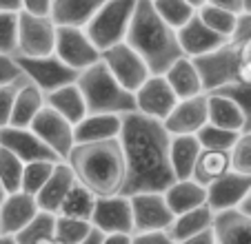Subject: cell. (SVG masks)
<instances>
[{
    "label": "cell",
    "instance_id": "obj_18",
    "mask_svg": "<svg viewBox=\"0 0 251 244\" xmlns=\"http://www.w3.org/2000/svg\"><path fill=\"white\" fill-rule=\"evenodd\" d=\"M40 213L38 200L31 193L16 191L5 197L0 204V229L2 235H18L33 218Z\"/></svg>",
    "mask_w": 251,
    "mask_h": 244
},
{
    "label": "cell",
    "instance_id": "obj_52",
    "mask_svg": "<svg viewBox=\"0 0 251 244\" xmlns=\"http://www.w3.org/2000/svg\"><path fill=\"white\" fill-rule=\"evenodd\" d=\"M131 238H133V235H127V233H114V235H104L102 244H131Z\"/></svg>",
    "mask_w": 251,
    "mask_h": 244
},
{
    "label": "cell",
    "instance_id": "obj_54",
    "mask_svg": "<svg viewBox=\"0 0 251 244\" xmlns=\"http://www.w3.org/2000/svg\"><path fill=\"white\" fill-rule=\"evenodd\" d=\"M0 244H18L14 235H0Z\"/></svg>",
    "mask_w": 251,
    "mask_h": 244
},
{
    "label": "cell",
    "instance_id": "obj_23",
    "mask_svg": "<svg viewBox=\"0 0 251 244\" xmlns=\"http://www.w3.org/2000/svg\"><path fill=\"white\" fill-rule=\"evenodd\" d=\"M213 233L216 244H251V213L245 209L216 213Z\"/></svg>",
    "mask_w": 251,
    "mask_h": 244
},
{
    "label": "cell",
    "instance_id": "obj_29",
    "mask_svg": "<svg viewBox=\"0 0 251 244\" xmlns=\"http://www.w3.org/2000/svg\"><path fill=\"white\" fill-rule=\"evenodd\" d=\"M200 153L202 146L198 142V136H171V167L176 180H189L194 175Z\"/></svg>",
    "mask_w": 251,
    "mask_h": 244
},
{
    "label": "cell",
    "instance_id": "obj_33",
    "mask_svg": "<svg viewBox=\"0 0 251 244\" xmlns=\"http://www.w3.org/2000/svg\"><path fill=\"white\" fill-rule=\"evenodd\" d=\"M56 218H58L56 213L40 211L14 238L18 240V244H38V242H45V240H53L56 238Z\"/></svg>",
    "mask_w": 251,
    "mask_h": 244
},
{
    "label": "cell",
    "instance_id": "obj_59",
    "mask_svg": "<svg viewBox=\"0 0 251 244\" xmlns=\"http://www.w3.org/2000/svg\"><path fill=\"white\" fill-rule=\"evenodd\" d=\"M38 244H60V242H58V240L53 238V240H45V242H38Z\"/></svg>",
    "mask_w": 251,
    "mask_h": 244
},
{
    "label": "cell",
    "instance_id": "obj_32",
    "mask_svg": "<svg viewBox=\"0 0 251 244\" xmlns=\"http://www.w3.org/2000/svg\"><path fill=\"white\" fill-rule=\"evenodd\" d=\"M96 202H98V195L85 189L82 184L76 182V187L69 191L67 200L62 202L60 213L58 216H67V218H78V220H89L94 218L96 211Z\"/></svg>",
    "mask_w": 251,
    "mask_h": 244
},
{
    "label": "cell",
    "instance_id": "obj_48",
    "mask_svg": "<svg viewBox=\"0 0 251 244\" xmlns=\"http://www.w3.org/2000/svg\"><path fill=\"white\" fill-rule=\"evenodd\" d=\"M53 0H23V11L31 16H51Z\"/></svg>",
    "mask_w": 251,
    "mask_h": 244
},
{
    "label": "cell",
    "instance_id": "obj_56",
    "mask_svg": "<svg viewBox=\"0 0 251 244\" xmlns=\"http://www.w3.org/2000/svg\"><path fill=\"white\" fill-rule=\"evenodd\" d=\"M9 195V193H7V189L2 187V182H0V204H2V202H5V197Z\"/></svg>",
    "mask_w": 251,
    "mask_h": 244
},
{
    "label": "cell",
    "instance_id": "obj_40",
    "mask_svg": "<svg viewBox=\"0 0 251 244\" xmlns=\"http://www.w3.org/2000/svg\"><path fill=\"white\" fill-rule=\"evenodd\" d=\"M231 158V171L251 178V131H242L238 136L233 149L229 151Z\"/></svg>",
    "mask_w": 251,
    "mask_h": 244
},
{
    "label": "cell",
    "instance_id": "obj_44",
    "mask_svg": "<svg viewBox=\"0 0 251 244\" xmlns=\"http://www.w3.org/2000/svg\"><path fill=\"white\" fill-rule=\"evenodd\" d=\"M23 80H20V82H23ZM20 82L9 85V87H0V129H5V127H9V124H11L14 100H16V94H18Z\"/></svg>",
    "mask_w": 251,
    "mask_h": 244
},
{
    "label": "cell",
    "instance_id": "obj_3",
    "mask_svg": "<svg viewBox=\"0 0 251 244\" xmlns=\"http://www.w3.org/2000/svg\"><path fill=\"white\" fill-rule=\"evenodd\" d=\"M147 62L151 75H162L178 58H182V47L178 31L171 29L153 9L151 0H140L129 27L127 40Z\"/></svg>",
    "mask_w": 251,
    "mask_h": 244
},
{
    "label": "cell",
    "instance_id": "obj_38",
    "mask_svg": "<svg viewBox=\"0 0 251 244\" xmlns=\"http://www.w3.org/2000/svg\"><path fill=\"white\" fill-rule=\"evenodd\" d=\"M62 162V160H60ZM58 162L51 160H43V162H29L25 165V175H23V191L31 193V195H38L45 189V184L49 182V178L53 175Z\"/></svg>",
    "mask_w": 251,
    "mask_h": 244
},
{
    "label": "cell",
    "instance_id": "obj_57",
    "mask_svg": "<svg viewBox=\"0 0 251 244\" xmlns=\"http://www.w3.org/2000/svg\"><path fill=\"white\" fill-rule=\"evenodd\" d=\"M242 209H245L247 213H251V195L247 197V202H245V204H242Z\"/></svg>",
    "mask_w": 251,
    "mask_h": 244
},
{
    "label": "cell",
    "instance_id": "obj_6",
    "mask_svg": "<svg viewBox=\"0 0 251 244\" xmlns=\"http://www.w3.org/2000/svg\"><path fill=\"white\" fill-rule=\"evenodd\" d=\"M58 27L51 16L18 14V51L16 58H45L56 51Z\"/></svg>",
    "mask_w": 251,
    "mask_h": 244
},
{
    "label": "cell",
    "instance_id": "obj_4",
    "mask_svg": "<svg viewBox=\"0 0 251 244\" xmlns=\"http://www.w3.org/2000/svg\"><path fill=\"white\" fill-rule=\"evenodd\" d=\"M78 87L87 100L89 113H114V116H129L136 111V96L127 91L118 80L111 75L102 60L80 71Z\"/></svg>",
    "mask_w": 251,
    "mask_h": 244
},
{
    "label": "cell",
    "instance_id": "obj_39",
    "mask_svg": "<svg viewBox=\"0 0 251 244\" xmlns=\"http://www.w3.org/2000/svg\"><path fill=\"white\" fill-rule=\"evenodd\" d=\"M238 131H229V129H220L216 124H207L202 131L198 133V142L204 151H231L236 145Z\"/></svg>",
    "mask_w": 251,
    "mask_h": 244
},
{
    "label": "cell",
    "instance_id": "obj_11",
    "mask_svg": "<svg viewBox=\"0 0 251 244\" xmlns=\"http://www.w3.org/2000/svg\"><path fill=\"white\" fill-rule=\"evenodd\" d=\"M131 197L133 209V229L136 233H147V231H167L174 224L176 216L171 207L167 204L165 193L160 191H147L136 193Z\"/></svg>",
    "mask_w": 251,
    "mask_h": 244
},
{
    "label": "cell",
    "instance_id": "obj_25",
    "mask_svg": "<svg viewBox=\"0 0 251 244\" xmlns=\"http://www.w3.org/2000/svg\"><path fill=\"white\" fill-rule=\"evenodd\" d=\"M162 75L167 78V82L171 85V89L176 91V96L180 100L196 98V96L204 94V87H202L198 69H196V62L187 56L178 58Z\"/></svg>",
    "mask_w": 251,
    "mask_h": 244
},
{
    "label": "cell",
    "instance_id": "obj_41",
    "mask_svg": "<svg viewBox=\"0 0 251 244\" xmlns=\"http://www.w3.org/2000/svg\"><path fill=\"white\" fill-rule=\"evenodd\" d=\"M216 94L227 96V98H231L233 102L240 107V111L245 113V131H251V82L238 80V82L216 91Z\"/></svg>",
    "mask_w": 251,
    "mask_h": 244
},
{
    "label": "cell",
    "instance_id": "obj_46",
    "mask_svg": "<svg viewBox=\"0 0 251 244\" xmlns=\"http://www.w3.org/2000/svg\"><path fill=\"white\" fill-rule=\"evenodd\" d=\"M131 244H176L167 231H147V233H133Z\"/></svg>",
    "mask_w": 251,
    "mask_h": 244
},
{
    "label": "cell",
    "instance_id": "obj_15",
    "mask_svg": "<svg viewBox=\"0 0 251 244\" xmlns=\"http://www.w3.org/2000/svg\"><path fill=\"white\" fill-rule=\"evenodd\" d=\"M162 124L171 136H198L209 124V96L180 100Z\"/></svg>",
    "mask_w": 251,
    "mask_h": 244
},
{
    "label": "cell",
    "instance_id": "obj_35",
    "mask_svg": "<svg viewBox=\"0 0 251 244\" xmlns=\"http://www.w3.org/2000/svg\"><path fill=\"white\" fill-rule=\"evenodd\" d=\"M23 175L25 162L9 149L0 146V182L7 189V193L23 191Z\"/></svg>",
    "mask_w": 251,
    "mask_h": 244
},
{
    "label": "cell",
    "instance_id": "obj_9",
    "mask_svg": "<svg viewBox=\"0 0 251 244\" xmlns=\"http://www.w3.org/2000/svg\"><path fill=\"white\" fill-rule=\"evenodd\" d=\"M53 53L78 73L100 62V58H102V51L94 45L89 33L78 27H58L56 51Z\"/></svg>",
    "mask_w": 251,
    "mask_h": 244
},
{
    "label": "cell",
    "instance_id": "obj_36",
    "mask_svg": "<svg viewBox=\"0 0 251 244\" xmlns=\"http://www.w3.org/2000/svg\"><path fill=\"white\" fill-rule=\"evenodd\" d=\"M94 231V224L89 220H78V218H56V240L60 244H80Z\"/></svg>",
    "mask_w": 251,
    "mask_h": 244
},
{
    "label": "cell",
    "instance_id": "obj_45",
    "mask_svg": "<svg viewBox=\"0 0 251 244\" xmlns=\"http://www.w3.org/2000/svg\"><path fill=\"white\" fill-rule=\"evenodd\" d=\"M229 43L236 47H245L247 43H251V11H242L236 18V29H233Z\"/></svg>",
    "mask_w": 251,
    "mask_h": 244
},
{
    "label": "cell",
    "instance_id": "obj_21",
    "mask_svg": "<svg viewBox=\"0 0 251 244\" xmlns=\"http://www.w3.org/2000/svg\"><path fill=\"white\" fill-rule=\"evenodd\" d=\"M76 175H74V171H71V167L67 165L65 160L62 162H58L56 165V171H53V175L49 178V182L45 184V189L36 195V200H38V207L40 211H47V213H60V207L62 202L67 200V195H69V191L74 187H76Z\"/></svg>",
    "mask_w": 251,
    "mask_h": 244
},
{
    "label": "cell",
    "instance_id": "obj_12",
    "mask_svg": "<svg viewBox=\"0 0 251 244\" xmlns=\"http://www.w3.org/2000/svg\"><path fill=\"white\" fill-rule=\"evenodd\" d=\"M29 129H31L60 160L69 158L71 149L76 146L74 124H71L67 118H62L60 113H56L51 107H45Z\"/></svg>",
    "mask_w": 251,
    "mask_h": 244
},
{
    "label": "cell",
    "instance_id": "obj_24",
    "mask_svg": "<svg viewBox=\"0 0 251 244\" xmlns=\"http://www.w3.org/2000/svg\"><path fill=\"white\" fill-rule=\"evenodd\" d=\"M45 107H47V96L33 85L31 80L25 78L18 87V94H16L14 113H11V124L9 127L29 129Z\"/></svg>",
    "mask_w": 251,
    "mask_h": 244
},
{
    "label": "cell",
    "instance_id": "obj_20",
    "mask_svg": "<svg viewBox=\"0 0 251 244\" xmlns=\"http://www.w3.org/2000/svg\"><path fill=\"white\" fill-rule=\"evenodd\" d=\"M123 120L125 116H114V113H89L74 127L76 145L118 140L120 131H123Z\"/></svg>",
    "mask_w": 251,
    "mask_h": 244
},
{
    "label": "cell",
    "instance_id": "obj_47",
    "mask_svg": "<svg viewBox=\"0 0 251 244\" xmlns=\"http://www.w3.org/2000/svg\"><path fill=\"white\" fill-rule=\"evenodd\" d=\"M240 49V56H238V73H240L242 82H251V43H247Z\"/></svg>",
    "mask_w": 251,
    "mask_h": 244
},
{
    "label": "cell",
    "instance_id": "obj_30",
    "mask_svg": "<svg viewBox=\"0 0 251 244\" xmlns=\"http://www.w3.org/2000/svg\"><path fill=\"white\" fill-rule=\"evenodd\" d=\"M209 96V124H216L229 131H245V113L240 111L231 98L223 94H207Z\"/></svg>",
    "mask_w": 251,
    "mask_h": 244
},
{
    "label": "cell",
    "instance_id": "obj_7",
    "mask_svg": "<svg viewBox=\"0 0 251 244\" xmlns=\"http://www.w3.org/2000/svg\"><path fill=\"white\" fill-rule=\"evenodd\" d=\"M238 56H240V49L236 45L227 43L223 47H218L216 51H209L200 58H191L196 62L200 80H202L204 94H216V91L225 89V87L240 80Z\"/></svg>",
    "mask_w": 251,
    "mask_h": 244
},
{
    "label": "cell",
    "instance_id": "obj_26",
    "mask_svg": "<svg viewBox=\"0 0 251 244\" xmlns=\"http://www.w3.org/2000/svg\"><path fill=\"white\" fill-rule=\"evenodd\" d=\"M47 107H51L56 113H60L62 118L76 127L82 118L89 116V109H87V100L82 96L78 82H71V85H65L60 89L47 94Z\"/></svg>",
    "mask_w": 251,
    "mask_h": 244
},
{
    "label": "cell",
    "instance_id": "obj_27",
    "mask_svg": "<svg viewBox=\"0 0 251 244\" xmlns=\"http://www.w3.org/2000/svg\"><path fill=\"white\" fill-rule=\"evenodd\" d=\"M165 197H167V204L174 211V216H182V213L194 211V209L207 204V187L198 184L194 178L176 180L165 191Z\"/></svg>",
    "mask_w": 251,
    "mask_h": 244
},
{
    "label": "cell",
    "instance_id": "obj_10",
    "mask_svg": "<svg viewBox=\"0 0 251 244\" xmlns=\"http://www.w3.org/2000/svg\"><path fill=\"white\" fill-rule=\"evenodd\" d=\"M16 60H18L25 78L31 80L45 96L60 89L65 85L78 82V75H80L78 71L67 67L56 53L53 56H45V58H16Z\"/></svg>",
    "mask_w": 251,
    "mask_h": 244
},
{
    "label": "cell",
    "instance_id": "obj_8",
    "mask_svg": "<svg viewBox=\"0 0 251 244\" xmlns=\"http://www.w3.org/2000/svg\"><path fill=\"white\" fill-rule=\"evenodd\" d=\"M100 60L107 65L111 75L131 94H136L149 80V75H151L147 62L142 60V56L129 43H120L109 49H104Z\"/></svg>",
    "mask_w": 251,
    "mask_h": 244
},
{
    "label": "cell",
    "instance_id": "obj_17",
    "mask_svg": "<svg viewBox=\"0 0 251 244\" xmlns=\"http://www.w3.org/2000/svg\"><path fill=\"white\" fill-rule=\"evenodd\" d=\"M0 146H5L11 153H16L25 165H29V162H43V160L60 162V158L31 129H23V127L0 129Z\"/></svg>",
    "mask_w": 251,
    "mask_h": 244
},
{
    "label": "cell",
    "instance_id": "obj_2",
    "mask_svg": "<svg viewBox=\"0 0 251 244\" xmlns=\"http://www.w3.org/2000/svg\"><path fill=\"white\" fill-rule=\"evenodd\" d=\"M76 175L78 184L98 197L120 195L127 178L125 155L118 140L76 145L65 160Z\"/></svg>",
    "mask_w": 251,
    "mask_h": 244
},
{
    "label": "cell",
    "instance_id": "obj_60",
    "mask_svg": "<svg viewBox=\"0 0 251 244\" xmlns=\"http://www.w3.org/2000/svg\"><path fill=\"white\" fill-rule=\"evenodd\" d=\"M0 235H2V229H0Z\"/></svg>",
    "mask_w": 251,
    "mask_h": 244
},
{
    "label": "cell",
    "instance_id": "obj_31",
    "mask_svg": "<svg viewBox=\"0 0 251 244\" xmlns=\"http://www.w3.org/2000/svg\"><path fill=\"white\" fill-rule=\"evenodd\" d=\"M229 171H231V158H229L227 151H204L202 149L191 178L198 184H202V187H209V184H213L216 180L223 178V175H227Z\"/></svg>",
    "mask_w": 251,
    "mask_h": 244
},
{
    "label": "cell",
    "instance_id": "obj_55",
    "mask_svg": "<svg viewBox=\"0 0 251 244\" xmlns=\"http://www.w3.org/2000/svg\"><path fill=\"white\" fill-rule=\"evenodd\" d=\"M191 7H196V9H200V7H204L207 5V0H187Z\"/></svg>",
    "mask_w": 251,
    "mask_h": 244
},
{
    "label": "cell",
    "instance_id": "obj_19",
    "mask_svg": "<svg viewBox=\"0 0 251 244\" xmlns=\"http://www.w3.org/2000/svg\"><path fill=\"white\" fill-rule=\"evenodd\" d=\"M178 40H180V47H182V53L187 58H200L209 51H216L218 47L227 45L229 40L223 36L209 29L202 20L198 18V14L189 20L182 29H178Z\"/></svg>",
    "mask_w": 251,
    "mask_h": 244
},
{
    "label": "cell",
    "instance_id": "obj_5",
    "mask_svg": "<svg viewBox=\"0 0 251 244\" xmlns=\"http://www.w3.org/2000/svg\"><path fill=\"white\" fill-rule=\"evenodd\" d=\"M138 2L140 0H107L100 7V11L94 16V20L85 27V31L89 33V38L94 40V45L100 51L127 40Z\"/></svg>",
    "mask_w": 251,
    "mask_h": 244
},
{
    "label": "cell",
    "instance_id": "obj_58",
    "mask_svg": "<svg viewBox=\"0 0 251 244\" xmlns=\"http://www.w3.org/2000/svg\"><path fill=\"white\" fill-rule=\"evenodd\" d=\"M242 5H245V11H251V0H242Z\"/></svg>",
    "mask_w": 251,
    "mask_h": 244
},
{
    "label": "cell",
    "instance_id": "obj_1",
    "mask_svg": "<svg viewBox=\"0 0 251 244\" xmlns=\"http://www.w3.org/2000/svg\"><path fill=\"white\" fill-rule=\"evenodd\" d=\"M120 149L125 155L123 195L160 191L165 193L176 182L171 167V133L160 120L133 111L125 116L120 131Z\"/></svg>",
    "mask_w": 251,
    "mask_h": 244
},
{
    "label": "cell",
    "instance_id": "obj_53",
    "mask_svg": "<svg viewBox=\"0 0 251 244\" xmlns=\"http://www.w3.org/2000/svg\"><path fill=\"white\" fill-rule=\"evenodd\" d=\"M102 240H104V233H100L98 229H94L89 238H87L85 242H80V244H102Z\"/></svg>",
    "mask_w": 251,
    "mask_h": 244
},
{
    "label": "cell",
    "instance_id": "obj_43",
    "mask_svg": "<svg viewBox=\"0 0 251 244\" xmlns=\"http://www.w3.org/2000/svg\"><path fill=\"white\" fill-rule=\"evenodd\" d=\"M25 78L23 69H20L16 56H7V53H0V87H9L16 85Z\"/></svg>",
    "mask_w": 251,
    "mask_h": 244
},
{
    "label": "cell",
    "instance_id": "obj_50",
    "mask_svg": "<svg viewBox=\"0 0 251 244\" xmlns=\"http://www.w3.org/2000/svg\"><path fill=\"white\" fill-rule=\"evenodd\" d=\"M180 244H216V233H213V229H209V231H204V233L194 235V238L185 240V242H180Z\"/></svg>",
    "mask_w": 251,
    "mask_h": 244
},
{
    "label": "cell",
    "instance_id": "obj_42",
    "mask_svg": "<svg viewBox=\"0 0 251 244\" xmlns=\"http://www.w3.org/2000/svg\"><path fill=\"white\" fill-rule=\"evenodd\" d=\"M18 51V14H0V53Z\"/></svg>",
    "mask_w": 251,
    "mask_h": 244
},
{
    "label": "cell",
    "instance_id": "obj_37",
    "mask_svg": "<svg viewBox=\"0 0 251 244\" xmlns=\"http://www.w3.org/2000/svg\"><path fill=\"white\" fill-rule=\"evenodd\" d=\"M198 18L207 24L209 29L218 33L223 38H231L233 29H236V18L238 14L233 11H227V9H220V7H213V5H204L198 9Z\"/></svg>",
    "mask_w": 251,
    "mask_h": 244
},
{
    "label": "cell",
    "instance_id": "obj_34",
    "mask_svg": "<svg viewBox=\"0 0 251 244\" xmlns=\"http://www.w3.org/2000/svg\"><path fill=\"white\" fill-rule=\"evenodd\" d=\"M151 2H153V9L158 11V16L176 31L182 29L198 14V9L191 7L187 0H151Z\"/></svg>",
    "mask_w": 251,
    "mask_h": 244
},
{
    "label": "cell",
    "instance_id": "obj_51",
    "mask_svg": "<svg viewBox=\"0 0 251 244\" xmlns=\"http://www.w3.org/2000/svg\"><path fill=\"white\" fill-rule=\"evenodd\" d=\"M23 0H0V14H20Z\"/></svg>",
    "mask_w": 251,
    "mask_h": 244
},
{
    "label": "cell",
    "instance_id": "obj_16",
    "mask_svg": "<svg viewBox=\"0 0 251 244\" xmlns=\"http://www.w3.org/2000/svg\"><path fill=\"white\" fill-rule=\"evenodd\" d=\"M251 195V178L249 175L229 171L220 180L207 187V204L213 213H225L231 209H242L247 197Z\"/></svg>",
    "mask_w": 251,
    "mask_h": 244
},
{
    "label": "cell",
    "instance_id": "obj_28",
    "mask_svg": "<svg viewBox=\"0 0 251 244\" xmlns=\"http://www.w3.org/2000/svg\"><path fill=\"white\" fill-rule=\"evenodd\" d=\"M213 222H216V213H213V209L209 204H204V207L187 211L182 216H176L174 224L167 229V233L171 235V240L176 244H180L185 240L194 238V235H200L204 231L213 229Z\"/></svg>",
    "mask_w": 251,
    "mask_h": 244
},
{
    "label": "cell",
    "instance_id": "obj_49",
    "mask_svg": "<svg viewBox=\"0 0 251 244\" xmlns=\"http://www.w3.org/2000/svg\"><path fill=\"white\" fill-rule=\"evenodd\" d=\"M207 5L220 7V9L233 11V14H242V11H245V5H242V0H207Z\"/></svg>",
    "mask_w": 251,
    "mask_h": 244
},
{
    "label": "cell",
    "instance_id": "obj_13",
    "mask_svg": "<svg viewBox=\"0 0 251 244\" xmlns=\"http://www.w3.org/2000/svg\"><path fill=\"white\" fill-rule=\"evenodd\" d=\"M94 229H98L104 235L114 233H127L133 235V209H131V197L129 195H109V197H98L96 202V211L91 218Z\"/></svg>",
    "mask_w": 251,
    "mask_h": 244
},
{
    "label": "cell",
    "instance_id": "obj_14",
    "mask_svg": "<svg viewBox=\"0 0 251 244\" xmlns=\"http://www.w3.org/2000/svg\"><path fill=\"white\" fill-rule=\"evenodd\" d=\"M136 111L147 118L165 122L169 113L180 102L165 75H149V80L136 91Z\"/></svg>",
    "mask_w": 251,
    "mask_h": 244
},
{
    "label": "cell",
    "instance_id": "obj_22",
    "mask_svg": "<svg viewBox=\"0 0 251 244\" xmlns=\"http://www.w3.org/2000/svg\"><path fill=\"white\" fill-rule=\"evenodd\" d=\"M107 0H53L51 20L56 27L85 29Z\"/></svg>",
    "mask_w": 251,
    "mask_h": 244
}]
</instances>
